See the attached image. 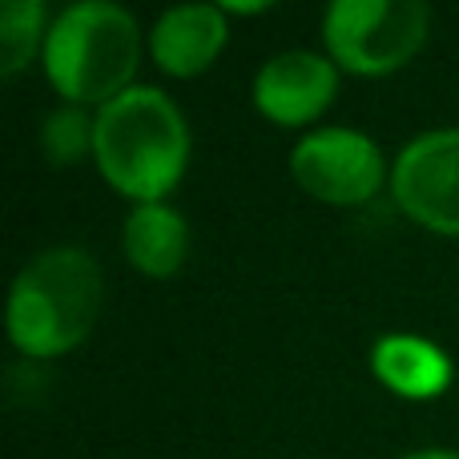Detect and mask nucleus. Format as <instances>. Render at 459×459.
<instances>
[{
	"instance_id": "nucleus-1",
	"label": "nucleus",
	"mask_w": 459,
	"mask_h": 459,
	"mask_svg": "<svg viewBox=\"0 0 459 459\" xmlns=\"http://www.w3.org/2000/svg\"><path fill=\"white\" fill-rule=\"evenodd\" d=\"M93 161L101 178L137 202H161L186 174L190 161V129L186 117L161 89L134 85L97 109Z\"/></svg>"
},
{
	"instance_id": "nucleus-2",
	"label": "nucleus",
	"mask_w": 459,
	"mask_h": 459,
	"mask_svg": "<svg viewBox=\"0 0 459 459\" xmlns=\"http://www.w3.org/2000/svg\"><path fill=\"white\" fill-rule=\"evenodd\" d=\"M101 310V270L81 246L40 250L8 294V339L29 359H56L89 339Z\"/></svg>"
},
{
	"instance_id": "nucleus-3",
	"label": "nucleus",
	"mask_w": 459,
	"mask_h": 459,
	"mask_svg": "<svg viewBox=\"0 0 459 459\" xmlns=\"http://www.w3.org/2000/svg\"><path fill=\"white\" fill-rule=\"evenodd\" d=\"M142 61L137 21L117 4L85 0L73 4L48 24L45 73L48 85L69 105L105 109L126 89H134V73Z\"/></svg>"
},
{
	"instance_id": "nucleus-4",
	"label": "nucleus",
	"mask_w": 459,
	"mask_h": 459,
	"mask_svg": "<svg viewBox=\"0 0 459 459\" xmlns=\"http://www.w3.org/2000/svg\"><path fill=\"white\" fill-rule=\"evenodd\" d=\"M431 13L420 0H334L323 40L339 69L355 77H387L423 48Z\"/></svg>"
},
{
	"instance_id": "nucleus-5",
	"label": "nucleus",
	"mask_w": 459,
	"mask_h": 459,
	"mask_svg": "<svg viewBox=\"0 0 459 459\" xmlns=\"http://www.w3.org/2000/svg\"><path fill=\"white\" fill-rule=\"evenodd\" d=\"M290 174L310 198L326 206H367L383 190L379 145L355 129H315L290 153Z\"/></svg>"
},
{
	"instance_id": "nucleus-6",
	"label": "nucleus",
	"mask_w": 459,
	"mask_h": 459,
	"mask_svg": "<svg viewBox=\"0 0 459 459\" xmlns=\"http://www.w3.org/2000/svg\"><path fill=\"white\" fill-rule=\"evenodd\" d=\"M395 206L431 234L459 238V129L415 137L391 169Z\"/></svg>"
},
{
	"instance_id": "nucleus-7",
	"label": "nucleus",
	"mask_w": 459,
	"mask_h": 459,
	"mask_svg": "<svg viewBox=\"0 0 459 459\" xmlns=\"http://www.w3.org/2000/svg\"><path fill=\"white\" fill-rule=\"evenodd\" d=\"M339 93V73L331 56L290 48V53L270 56L254 77V109L274 126H310L331 109Z\"/></svg>"
},
{
	"instance_id": "nucleus-8",
	"label": "nucleus",
	"mask_w": 459,
	"mask_h": 459,
	"mask_svg": "<svg viewBox=\"0 0 459 459\" xmlns=\"http://www.w3.org/2000/svg\"><path fill=\"white\" fill-rule=\"evenodd\" d=\"M230 40L226 13L214 4H186L158 16L150 32V53L169 77H198L218 61Z\"/></svg>"
},
{
	"instance_id": "nucleus-9",
	"label": "nucleus",
	"mask_w": 459,
	"mask_h": 459,
	"mask_svg": "<svg viewBox=\"0 0 459 459\" xmlns=\"http://www.w3.org/2000/svg\"><path fill=\"white\" fill-rule=\"evenodd\" d=\"M371 371L399 399H439L452 387V359L420 334H387L371 347Z\"/></svg>"
},
{
	"instance_id": "nucleus-10",
	"label": "nucleus",
	"mask_w": 459,
	"mask_h": 459,
	"mask_svg": "<svg viewBox=\"0 0 459 459\" xmlns=\"http://www.w3.org/2000/svg\"><path fill=\"white\" fill-rule=\"evenodd\" d=\"M121 246L126 258L134 262L142 274L150 278H169L182 270L186 250H190V226L178 210H169L166 202H145L134 206L121 230Z\"/></svg>"
},
{
	"instance_id": "nucleus-11",
	"label": "nucleus",
	"mask_w": 459,
	"mask_h": 459,
	"mask_svg": "<svg viewBox=\"0 0 459 459\" xmlns=\"http://www.w3.org/2000/svg\"><path fill=\"white\" fill-rule=\"evenodd\" d=\"M45 37L48 29L40 0H4L0 4V73L8 81L21 77Z\"/></svg>"
},
{
	"instance_id": "nucleus-12",
	"label": "nucleus",
	"mask_w": 459,
	"mask_h": 459,
	"mask_svg": "<svg viewBox=\"0 0 459 459\" xmlns=\"http://www.w3.org/2000/svg\"><path fill=\"white\" fill-rule=\"evenodd\" d=\"M93 129H97V117H89L81 105H61L45 121L40 145H45L53 166H77L85 153H93Z\"/></svg>"
},
{
	"instance_id": "nucleus-13",
	"label": "nucleus",
	"mask_w": 459,
	"mask_h": 459,
	"mask_svg": "<svg viewBox=\"0 0 459 459\" xmlns=\"http://www.w3.org/2000/svg\"><path fill=\"white\" fill-rule=\"evenodd\" d=\"M403 459H459L455 452H415V455H403Z\"/></svg>"
}]
</instances>
